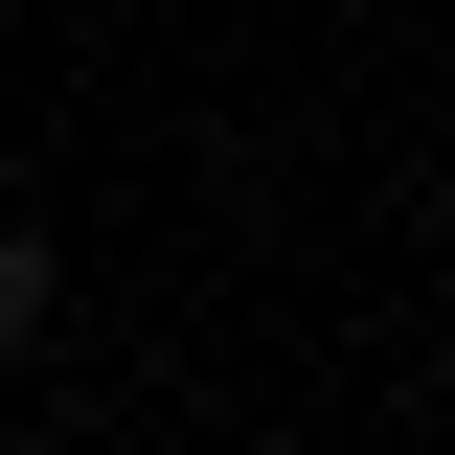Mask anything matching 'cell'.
<instances>
[{"label": "cell", "mask_w": 455, "mask_h": 455, "mask_svg": "<svg viewBox=\"0 0 455 455\" xmlns=\"http://www.w3.org/2000/svg\"><path fill=\"white\" fill-rule=\"evenodd\" d=\"M46 319H68V251H46V228H0V364H23Z\"/></svg>", "instance_id": "obj_1"}]
</instances>
